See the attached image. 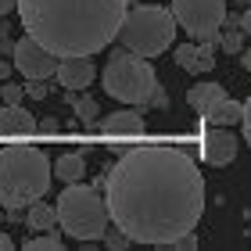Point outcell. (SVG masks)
Instances as JSON below:
<instances>
[{
    "label": "cell",
    "instance_id": "24",
    "mask_svg": "<svg viewBox=\"0 0 251 251\" xmlns=\"http://www.w3.org/2000/svg\"><path fill=\"white\" fill-rule=\"evenodd\" d=\"M241 126H244V140H248V147H251V97L244 100V122H241Z\"/></svg>",
    "mask_w": 251,
    "mask_h": 251
},
{
    "label": "cell",
    "instance_id": "23",
    "mask_svg": "<svg viewBox=\"0 0 251 251\" xmlns=\"http://www.w3.org/2000/svg\"><path fill=\"white\" fill-rule=\"evenodd\" d=\"M104 241H108V248H111V251H122V248H129V244H133L129 237L119 230V226H115V233H104Z\"/></svg>",
    "mask_w": 251,
    "mask_h": 251
},
{
    "label": "cell",
    "instance_id": "20",
    "mask_svg": "<svg viewBox=\"0 0 251 251\" xmlns=\"http://www.w3.org/2000/svg\"><path fill=\"white\" fill-rule=\"evenodd\" d=\"M65 244H61V237L54 233V230H47L43 237H32V241L25 244V251H61Z\"/></svg>",
    "mask_w": 251,
    "mask_h": 251
},
{
    "label": "cell",
    "instance_id": "29",
    "mask_svg": "<svg viewBox=\"0 0 251 251\" xmlns=\"http://www.w3.org/2000/svg\"><path fill=\"white\" fill-rule=\"evenodd\" d=\"M11 248H15V241H11V237L0 230V251H11Z\"/></svg>",
    "mask_w": 251,
    "mask_h": 251
},
{
    "label": "cell",
    "instance_id": "17",
    "mask_svg": "<svg viewBox=\"0 0 251 251\" xmlns=\"http://www.w3.org/2000/svg\"><path fill=\"white\" fill-rule=\"evenodd\" d=\"M83 176H86L83 154H61L58 162H54V179H61V183H79Z\"/></svg>",
    "mask_w": 251,
    "mask_h": 251
},
{
    "label": "cell",
    "instance_id": "3",
    "mask_svg": "<svg viewBox=\"0 0 251 251\" xmlns=\"http://www.w3.org/2000/svg\"><path fill=\"white\" fill-rule=\"evenodd\" d=\"M54 165L40 147H0V204L29 208L50 190Z\"/></svg>",
    "mask_w": 251,
    "mask_h": 251
},
{
    "label": "cell",
    "instance_id": "21",
    "mask_svg": "<svg viewBox=\"0 0 251 251\" xmlns=\"http://www.w3.org/2000/svg\"><path fill=\"white\" fill-rule=\"evenodd\" d=\"M22 94H25V86H18V83H0V104H22Z\"/></svg>",
    "mask_w": 251,
    "mask_h": 251
},
{
    "label": "cell",
    "instance_id": "19",
    "mask_svg": "<svg viewBox=\"0 0 251 251\" xmlns=\"http://www.w3.org/2000/svg\"><path fill=\"white\" fill-rule=\"evenodd\" d=\"M68 104L75 108L79 122L97 126V119H100V108H97V100H94V97H79V90H68Z\"/></svg>",
    "mask_w": 251,
    "mask_h": 251
},
{
    "label": "cell",
    "instance_id": "25",
    "mask_svg": "<svg viewBox=\"0 0 251 251\" xmlns=\"http://www.w3.org/2000/svg\"><path fill=\"white\" fill-rule=\"evenodd\" d=\"M169 248H179V251H194V248H198V237H194V233H187V237H179V241H176V244H169Z\"/></svg>",
    "mask_w": 251,
    "mask_h": 251
},
{
    "label": "cell",
    "instance_id": "31",
    "mask_svg": "<svg viewBox=\"0 0 251 251\" xmlns=\"http://www.w3.org/2000/svg\"><path fill=\"white\" fill-rule=\"evenodd\" d=\"M241 61H244V68L251 72V50H244V54H241Z\"/></svg>",
    "mask_w": 251,
    "mask_h": 251
},
{
    "label": "cell",
    "instance_id": "15",
    "mask_svg": "<svg viewBox=\"0 0 251 251\" xmlns=\"http://www.w3.org/2000/svg\"><path fill=\"white\" fill-rule=\"evenodd\" d=\"M25 226H29L32 233H47V230H54V226H58V204H43V198L32 201L29 212H25Z\"/></svg>",
    "mask_w": 251,
    "mask_h": 251
},
{
    "label": "cell",
    "instance_id": "1",
    "mask_svg": "<svg viewBox=\"0 0 251 251\" xmlns=\"http://www.w3.org/2000/svg\"><path fill=\"white\" fill-rule=\"evenodd\" d=\"M104 176L111 223L133 244L169 248L204 215V176L179 147H133Z\"/></svg>",
    "mask_w": 251,
    "mask_h": 251
},
{
    "label": "cell",
    "instance_id": "22",
    "mask_svg": "<svg viewBox=\"0 0 251 251\" xmlns=\"http://www.w3.org/2000/svg\"><path fill=\"white\" fill-rule=\"evenodd\" d=\"M47 94H50V83H47V79H25V97L43 100Z\"/></svg>",
    "mask_w": 251,
    "mask_h": 251
},
{
    "label": "cell",
    "instance_id": "11",
    "mask_svg": "<svg viewBox=\"0 0 251 251\" xmlns=\"http://www.w3.org/2000/svg\"><path fill=\"white\" fill-rule=\"evenodd\" d=\"M176 65L190 75H201V72H212L215 68V43L208 40H190V43H179L176 47Z\"/></svg>",
    "mask_w": 251,
    "mask_h": 251
},
{
    "label": "cell",
    "instance_id": "8",
    "mask_svg": "<svg viewBox=\"0 0 251 251\" xmlns=\"http://www.w3.org/2000/svg\"><path fill=\"white\" fill-rule=\"evenodd\" d=\"M11 58H15V68L22 72V79H50V75H58V65H61L58 54L50 47H43L29 32L11 47Z\"/></svg>",
    "mask_w": 251,
    "mask_h": 251
},
{
    "label": "cell",
    "instance_id": "13",
    "mask_svg": "<svg viewBox=\"0 0 251 251\" xmlns=\"http://www.w3.org/2000/svg\"><path fill=\"white\" fill-rule=\"evenodd\" d=\"M36 115H29L22 104H0V136H32Z\"/></svg>",
    "mask_w": 251,
    "mask_h": 251
},
{
    "label": "cell",
    "instance_id": "7",
    "mask_svg": "<svg viewBox=\"0 0 251 251\" xmlns=\"http://www.w3.org/2000/svg\"><path fill=\"white\" fill-rule=\"evenodd\" d=\"M173 15L194 40L219 43L226 25V0H173Z\"/></svg>",
    "mask_w": 251,
    "mask_h": 251
},
{
    "label": "cell",
    "instance_id": "28",
    "mask_svg": "<svg viewBox=\"0 0 251 251\" xmlns=\"http://www.w3.org/2000/svg\"><path fill=\"white\" fill-rule=\"evenodd\" d=\"M11 68H15V61H0V83L11 75Z\"/></svg>",
    "mask_w": 251,
    "mask_h": 251
},
{
    "label": "cell",
    "instance_id": "26",
    "mask_svg": "<svg viewBox=\"0 0 251 251\" xmlns=\"http://www.w3.org/2000/svg\"><path fill=\"white\" fill-rule=\"evenodd\" d=\"M151 108H169V94H165L162 86H158V94L151 97Z\"/></svg>",
    "mask_w": 251,
    "mask_h": 251
},
{
    "label": "cell",
    "instance_id": "6",
    "mask_svg": "<svg viewBox=\"0 0 251 251\" xmlns=\"http://www.w3.org/2000/svg\"><path fill=\"white\" fill-rule=\"evenodd\" d=\"M104 90H108V97L122 100V104L144 108V104H151V97L158 94V75H154V68L144 54L122 50L104 68Z\"/></svg>",
    "mask_w": 251,
    "mask_h": 251
},
{
    "label": "cell",
    "instance_id": "4",
    "mask_svg": "<svg viewBox=\"0 0 251 251\" xmlns=\"http://www.w3.org/2000/svg\"><path fill=\"white\" fill-rule=\"evenodd\" d=\"M111 223L108 198H100L97 183H68L58 198V226L83 244L104 241Z\"/></svg>",
    "mask_w": 251,
    "mask_h": 251
},
{
    "label": "cell",
    "instance_id": "9",
    "mask_svg": "<svg viewBox=\"0 0 251 251\" xmlns=\"http://www.w3.org/2000/svg\"><path fill=\"white\" fill-rule=\"evenodd\" d=\"M97 129L104 140H136V136H144L147 122L140 115V108H122V111H111V115L97 119Z\"/></svg>",
    "mask_w": 251,
    "mask_h": 251
},
{
    "label": "cell",
    "instance_id": "30",
    "mask_svg": "<svg viewBox=\"0 0 251 251\" xmlns=\"http://www.w3.org/2000/svg\"><path fill=\"white\" fill-rule=\"evenodd\" d=\"M241 25H244V32H248V36H251V7L241 15Z\"/></svg>",
    "mask_w": 251,
    "mask_h": 251
},
{
    "label": "cell",
    "instance_id": "5",
    "mask_svg": "<svg viewBox=\"0 0 251 251\" xmlns=\"http://www.w3.org/2000/svg\"><path fill=\"white\" fill-rule=\"evenodd\" d=\"M176 15L173 7H162V4H133L122 18V29H119V40L126 50H136L144 58H158L173 47L176 40Z\"/></svg>",
    "mask_w": 251,
    "mask_h": 251
},
{
    "label": "cell",
    "instance_id": "16",
    "mask_svg": "<svg viewBox=\"0 0 251 251\" xmlns=\"http://www.w3.org/2000/svg\"><path fill=\"white\" fill-rule=\"evenodd\" d=\"M208 126H237V122H244V104L241 100H233V97H223L219 104H215L208 115H201Z\"/></svg>",
    "mask_w": 251,
    "mask_h": 251
},
{
    "label": "cell",
    "instance_id": "27",
    "mask_svg": "<svg viewBox=\"0 0 251 251\" xmlns=\"http://www.w3.org/2000/svg\"><path fill=\"white\" fill-rule=\"evenodd\" d=\"M15 7H18V0H0V18H4L7 11H15Z\"/></svg>",
    "mask_w": 251,
    "mask_h": 251
},
{
    "label": "cell",
    "instance_id": "12",
    "mask_svg": "<svg viewBox=\"0 0 251 251\" xmlns=\"http://www.w3.org/2000/svg\"><path fill=\"white\" fill-rule=\"evenodd\" d=\"M94 75H97V68H94L90 58H61L54 79H58L65 90H86L90 83H94Z\"/></svg>",
    "mask_w": 251,
    "mask_h": 251
},
{
    "label": "cell",
    "instance_id": "10",
    "mask_svg": "<svg viewBox=\"0 0 251 251\" xmlns=\"http://www.w3.org/2000/svg\"><path fill=\"white\" fill-rule=\"evenodd\" d=\"M237 147L241 144H237V136L230 133V126H212V129L204 133V140H201V158L208 165L223 169L237 158Z\"/></svg>",
    "mask_w": 251,
    "mask_h": 251
},
{
    "label": "cell",
    "instance_id": "14",
    "mask_svg": "<svg viewBox=\"0 0 251 251\" xmlns=\"http://www.w3.org/2000/svg\"><path fill=\"white\" fill-rule=\"evenodd\" d=\"M223 97H226V90H223L219 83H194V86L187 90V104L198 111V115H208V111L219 104Z\"/></svg>",
    "mask_w": 251,
    "mask_h": 251
},
{
    "label": "cell",
    "instance_id": "18",
    "mask_svg": "<svg viewBox=\"0 0 251 251\" xmlns=\"http://www.w3.org/2000/svg\"><path fill=\"white\" fill-rule=\"evenodd\" d=\"M244 25H241V18L237 15H226V25H223V36H219V43H223V50L226 54H244Z\"/></svg>",
    "mask_w": 251,
    "mask_h": 251
},
{
    "label": "cell",
    "instance_id": "2",
    "mask_svg": "<svg viewBox=\"0 0 251 251\" xmlns=\"http://www.w3.org/2000/svg\"><path fill=\"white\" fill-rule=\"evenodd\" d=\"M129 0H18L22 29L58 58H90L119 40Z\"/></svg>",
    "mask_w": 251,
    "mask_h": 251
}]
</instances>
